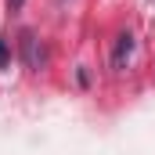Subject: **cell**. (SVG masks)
Listing matches in <instances>:
<instances>
[{
  "label": "cell",
  "instance_id": "6da1fadb",
  "mask_svg": "<svg viewBox=\"0 0 155 155\" xmlns=\"http://www.w3.org/2000/svg\"><path fill=\"white\" fill-rule=\"evenodd\" d=\"M130 58H134V36H130V33H123V36H119V43H116V51H112V65H116V69H123Z\"/></svg>",
  "mask_w": 155,
  "mask_h": 155
},
{
  "label": "cell",
  "instance_id": "7a4b0ae2",
  "mask_svg": "<svg viewBox=\"0 0 155 155\" xmlns=\"http://www.w3.org/2000/svg\"><path fill=\"white\" fill-rule=\"evenodd\" d=\"M22 51H25V61H29L33 69H40L43 58H47V54H36V36H33V33H22Z\"/></svg>",
  "mask_w": 155,
  "mask_h": 155
},
{
  "label": "cell",
  "instance_id": "3957f363",
  "mask_svg": "<svg viewBox=\"0 0 155 155\" xmlns=\"http://www.w3.org/2000/svg\"><path fill=\"white\" fill-rule=\"evenodd\" d=\"M0 65H7V51H4V43H0Z\"/></svg>",
  "mask_w": 155,
  "mask_h": 155
},
{
  "label": "cell",
  "instance_id": "277c9868",
  "mask_svg": "<svg viewBox=\"0 0 155 155\" xmlns=\"http://www.w3.org/2000/svg\"><path fill=\"white\" fill-rule=\"evenodd\" d=\"M11 4H15V7H18V4H22V0H11Z\"/></svg>",
  "mask_w": 155,
  "mask_h": 155
}]
</instances>
